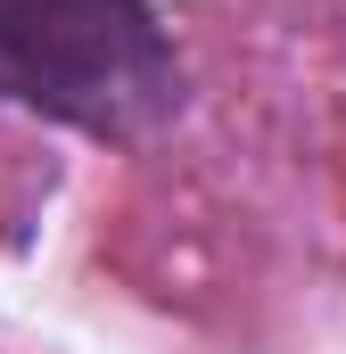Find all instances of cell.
Wrapping results in <instances>:
<instances>
[{
	"mask_svg": "<svg viewBox=\"0 0 346 354\" xmlns=\"http://www.w3.org/2000/svg\"><path fill=\"white\" fill-rule=\"evenodd\" d=\"M0 107L149 149L190 107V66L157 0H0Z\"/></svg>",
	"mask_w": 346,
	"mask_h": 354,
	"instance_id": "1",
	"label": "cell"
}]
</instances>
